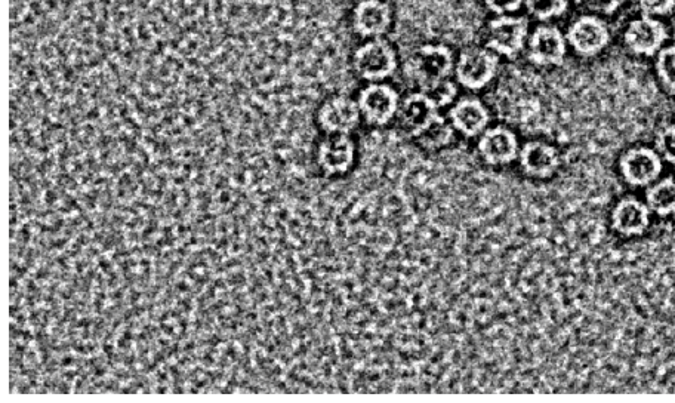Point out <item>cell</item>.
I'll return each instance as SVG.
<instances>
[{"label":"cell","mask_w":675,"mask_h":403,"mask_svg":"<svg viewBox=\"0 0 675 403\" xmlns=\"http://www.w3.org/2000/svg\"><path fill=\"white\" fill-rule=\"evenodd\" d=\"M453 72L455 60L452 51L445 45L419 46L403 66L406 82L421 92L450 79Z\"/></svg>","instance_id":"6da1fadb"},{"label":"cell","mask_w":675,"mask_h":403,"mask_svg":"<svg viewBox=\"0 0 675 403\" xmlns=\"http://www.w3.org/2000/svg\"><path fill=\"white\" fill-rule=\"evenodd\" d=\"M314 159L323 177H344L356 165V143L350 134H323L322 140L317 143Z\"/></svg>","instance_id":"7a4b0ae2"},{"label":"cell","mask_w":675,"mask_h":403,"mask_svg":"<svg viewBox=\"0 0 675 403\" xmlns=\"http://www.w3.org/2000/svg\"><path fill=\"white\" fill-rule=\"evenodd\" d=\"M499 58L489 48H467L455 61L456 82L468 91H482L498 75Z\"/></svg>","instance_id":"3957f363"},{"label":"cell","mask_w":675,"mask_h":403,"mask_svg":"<svg viewBox=\"0 0 675 403\" xmlns=\"http://www.w3.org/2000/svg\"><path fill=\"white\" fill-rule=\"evenodd\" d=\"M397 55L390 43L375 38L374 41L363 43L354 52L353 67L356 75L363 81L382 82L396 73Z\"/></svg>","instance_id":"277c9868"},{"label":"cell","mask_w":675,"mask_h":403,"mask_svg":"<svg viewBox=\"0 0 675 403\" xmlns=\"http://www.w3.org/2000/svg\"><path fill=\"white\" fill-rule=\"evenodd\" d=\"M399 92L388 83L372 82L366 85L357 97L363 121L372 126L388 125L399 113Z\"/></svg>","instance_id":"5b68a950"},{"label":"cell","mask_w":675,"mask_h":403,"mask_svg":"<svg viewBox=\"0 0 675 403\" xmlns=\"http://www.w3.org/2000/svg\"><path fill=\"white\" fill-rule=\"evenodd\" d=\"M362 122L359 104L348 95H331L316 112V125L322 134H350Z\"/></svg>","instance_id":"8992f818"},{"label":"cell","mask_w":675,"mask_h":403,"mask_svg":"<svg viewBox=\"0 0 675 403\" xmlns=\"http://www.w3.org/2000/svg\"><path fill=\"white\" fill-rule=\"evenodd\" d=\"M529 35V23L525 17L499 15L489 24V39L486 48L496 55L514 58L523 51Z\"/></svg>","instance_id":"52a82bcc"},{"label":"cell","mask_w":675,"mask_h":403,"mask_svg":"<svg viewBox=\"0 0 675 403\" xmlns=\"http://www.w3.org/2000/svg\"><path fill=\"white\" fill-rule=\"evenodd\" d=\"M477 153L486 165H510L519 159V138L507 126H489L477 141Z\"/></svg>","instance_id":"ba28073f"},{"label":"cell","mask_w":675,"mask_h":403,"mask_svg":"<svg viewBox=\"0 0 675 403\" xmlns=\"http://www.w3.org/2000/svg\"><path fill=\"white\" fill-rule=\"evenodd\" d=\"M440 118L442 115H440L439 106L421 91L412 92L408 97L403 98L399 113H397L400 126L412 138H418L419 135L424 134Z\"/></svg>","instance_id":"9c48e42d"},{"label":"cell","mask_w":675,"mask_h":403,"mask_svg":"<svg viewBox=\"0 0 675 403\" xmlns=\"http://www.w3.org/2000/svg\"><path fill=\"white\" fill-rule=\"evenodd\" d=\"M622 177L633 187H646L655 183L662 174V158L649 147L628 150L619 161Z\"/></svg>","instance_id":"30bf717a"},{"label":"cell","mask_w":675,"mask_h":403,"mask_svg":"<svg viewBox=\"0 0 675 403\" xmlns=\"http://www.w3.org/2000/svg\"><path fill=\"white\" fill-rule=\"evenodd\" d=\"M566 39L576 54L593 57L606 48L610 41V32L600 18L585 15L570 26Z\"/></svg>","instance_id":"8fae6325"},{"label":"cell","mask_w":675,"mask_h":403,"mask_svg":"<svg viewBox=\"0 0 675 403\" xmlns=\"http://www.w3.org/2000/svg\"><path fill=\"white\" fill-rule=\"evenodd\" d=\"M448 121L465 138L480 137L489 128L490 112L477 97H464L452 104Z\"/></svg>","instance_id":"7c38bea8"},{"label":"cell","mask_w":675,"mask_h":403,"mask_svg":"<svg viewBox=\"0 0 675 403\" xmlns=\"http://www.w3.org/2000/svg\"><path fill=\"white\" fill-rule=\"evenodd\" d=\"M517 161L523 174L533 180H547L553 177L562 163L559 150L545 141H529L520 147Z\"/></svg>","instance_id":"4fadbf2b"},{"label":"cell","mask_w":675,"mask_h":403,"mask_svg":"<svg viewBox=\"0 0 675 403\" xmlns=\"http://www.w3.org/2000/svg\"><path fill=\"white\" fill-rule=\"evenodd\" d=\"M566 52V36L557 27H538L529 38V60L536 66H562Z\"/></svg>","instance_id":"5bb4252c"},{"label":"cell","mask_w":675,"mask_h":403,"mask_svg":"<svg viewBox=\"0 0 675 403\" xmlns=\"http://www.w3.org/2000/svg\"><path fill=\"white\" fill-rule=\"evenodd\" d=\"M667 29L661 21L653 17H647L634 20L628 26L625 32V45L637 55H646L652 57L656 52L661 51L662 45L667 41Z\"/></svg>","instance_id":"9a60e30c"},{"label":"cell","mask_w":675,"mask_h":403,"mask_svg":"<svg viewBox=\"0 0 675 403\" xmlns=\"http://www.w3.org/2000/svg\"><path fill=\"white\" fill-rule=\"evenodd\" d=\"M390 24V6L381 0H362L354 8L353 29L362 38H379Z\"/></svg>","instance_id":"2e32d148"},{"label":"cell","mask_w":675,"mask_h":403,"mask_svg":"<svg viewBox=\"0 0 675 403\" xmlns=\"http://www.w3.org/2000/svg\"><path fill=\"white\" fill-rule=\"evenodd\" d=\"M650 224V209L633 196L622 199L612 211V227L622 236H640Z\"/></svg>","instance_id":"e0dca14e"},{"label":"cell","mask_w":675,"mask_h":403,"mask_svg":"<svg viewBox=\"0 0 675 403\" xmlns=\"http://www.w3.org/2000/svg\"><path fill=\"white\" fill-rule=\"evenodd\" d=\"M646 205L649 206L650 212L659 217L675 214L674 178L668 177L658 183L650 184L646 192Z\"/></svg>","instance_id":"ac0fdd59"},{"label":"cell","mask_w":675,"mask_h":403,"mask_svg":"<svg viewBox=\"0 0 675 403\" xmlns=\"http://www.w3.org/2000/svg\"><path fill=\"white\" fill-rule=\"evenodd\" d=\"M455 132L448 119L440 118L415 140L427 152H437V150L445 149L452 144V141L455 140Z\"/></svg>","instance_id":"d6986e66"},{"label":"cell","mask_w":675,"mask_h":403,"mask_svg":"<svg viewBox=\"0 0 675 403\" xmlns=\"http://www.w3.org/2000/svg\"><path fill=\"white\" fill-rule=\"evenodd\" d=\"M527 12L536 20L548 21L551 18L562 17L569 8L567 0H525Z\"/></svg>","instance_id":"ffe728a7"},{"label":"cell","mask_w":675,"mask_h":403,"mask_svg":"<svg viewBox=\"0 0 675 403\" xmlns=\"http://www.w3.org/2000/svg\"><path fill=\"white\" fill-rule=\"evenodd\" d=\"M656 72L665 88L675 91V46L659 51Z\"/></svg>","instance_id":"44dd1931"},{"label":"cell","mask_w":675,"mask_h":403,"mask_svg":"<svg viewBox=\"0 0 675 403\" xmlns=\"http://www.w3.org/2000/svg\"><path fill=\"white\" fill-rule=\"evenodd\" d=\"M424 94H427L428 97L439 106V109H443V107H448L450 104H453L456 95H458V88H456L455 82L446 79V81L431 86Z\"/></svg>","instance_id":"7402d4cb"},{"label":"cell","mask_w":675,"mask_h":403,"mask_svg":"<svg viewBox=\"0 0 675 403\" xmlns=\"http://www.w3.org/2000/svg\"><path fill=\"white\" fill-rule=\"evenodd\" d=\"M656 152L665 162L675 165V126H667L656 137Z\"/></svg>","instance_id":"603a6c76"},{"label":"cell","mask_w":675,"mask_h":403,"mask_svg":"<svg viewBox=\"0 0 675 403\" xmlns=\"http://www.w3.org/2000/svg\"><path fill=\"white\" fill-rule=\"evenodd\" d=\"M637 3L647 17L670 14L675 6V0H637Z\"/></svg>","instance_id":"cb8c5ba5"},{"label":"cell","mask_w":675,"mask_h":403,"mask_svg":"<svg viewBox=\"0 0 675 403\" xmlns=\"http://www.w3.org/2000/svg\"><path fill=\"white\" fill-rule=\"evenodd\" d=\"M485 3L496 15H507L519 11L525 0H485Z\"/></svg>","instance_id":"d4e9b609"},{"label":"cell","mask_w":675,"mask_h":403,"mask_svg":"<svg viewBox=\"0 0 675 403\" xmlns=\"http://www.w3.org/2000/svg\"><path fill=\"white\" fill-rule=\"evenodd\" d=\"M575 2H585V0H575Z\"/></svg>","instance_id":"484cf974"}]
</instances>
